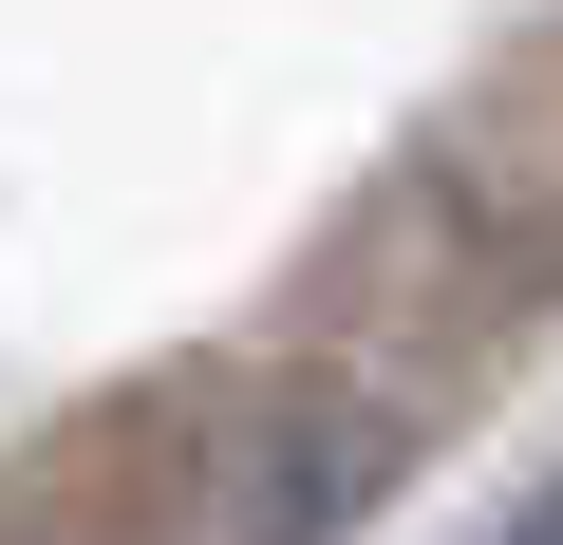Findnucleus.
<instances>
[{
	"mask_svg": "<svg viewBox=\"0 0 563 545\" xmlns=\"http://www.w3.org/2000/svg\"><path fill=\"white\" fill-rule=\"evenodd\" d=\"M488 545H563V489H526V508H507V526H488Z\"/></svg>",
	"mask_w": 563,
	"mask_h": 545,
	"instance_id": "obj_1",
	"label": "nucleus"
}]
</instances>
